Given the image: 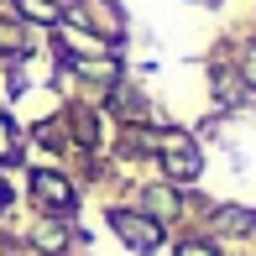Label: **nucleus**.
<instances>
[{"mask_svg":"<svg viewBox=\"0 0 256 256\" xmlns=\"http://www.w3.org/2000/svg\"><path fill=\"white\" fill-rule=\"evenodd\" d=\"M0 48H6V52H21V32L6 26V21H0Z\"/></svg>","mask_w":256,"mask_h":256,"instance_id":"obj_7","label":"nucleus"},{"mask_svg":"<svg viewBox=\"0 0 256 256\" xmlns=\"http://www.w3.org/2000/svg\"><path fill=\"white\" fill-rule=\"evenodd\" d=\"M251 209H220V225H225V230H251Z\"/></svg>","mask_w":256,"mask_h":256,"instance_id":"obj_6","label":"nucleus"},{"mask_svg":"<svg viewBox=\"0 0 256 256\" xmlns=\"http://www.w3.org/2000/svg\"><path fill=\"white\" fill-rule=\"evenodd\" d=\"M6 199H10V188H6V178H0V204H6Z\"/></svg>","mask_w":256,"mask_h":256,"instance_id":"obj_11","label":"nucleus"},{"mask_svg":"<svg viewBox=\"0 0 256 256\" xmlns=\"http://www.w3.org/2000/svg\"><path fill=\"white\" fill-rule=\"evenodd\" d=\"M115 236H120L131 251H142V256H152V251L162 246V225H157V220H146V214H131V209L115 214Z\"/></svg>","mask_w":256,"mask_h":256,"instance_id":"obj_2","label":"nucleus"},{"mask_svg":"<svg viewBox=\"0 0 256 256\" xmlns=\"http://www.w3.org/2000/svg\"><path fill=\"white\" fill-rule=\"evenodd\" d=\"M246 84H251V89H256V48H251V52H246Z\"/></svg>","mask_w":256,"mask_h":256,"instance_id":"obj_10","label":"nucleus"},{"mask_svg":"<svg viewBox=\"0 0 256 256\" xmlns=\"http://www.w3.org/2000/svg\"><path fill=\"white\" fill-rule=\"evenodd\" d=\"M37 240H42V246H63V230H58V225H42Z\"/></svg>","mask_w":256,"mask_h":256,"instance_id":"obj_8","label":"nucleus"},{"mask_svg":"<svg viewBox=\"0 0 256 256\" xmlns=\"http://www.w3.org/2000/svg\"><path fill=\"white\" fill-rule=\"evenodd\" d=\"M16 10H21V16H32V21L58 26V6H52V0H16Z\"/></svg>","mask_w":256,"mask_h":256,"instance_id":"obj_4","label":"nucleus"},{"mask_svg":"<svg viewBox=\"0 0 256 256\" xmlns=\"http://www.w3.org/2000/svg\"><path fill=\"white\" fill-rule=\"evenodd\" d=\"M32 188H37V199L48 204V209H74V188H68L58 172H37V178H32Z\"/></svg>","mask_w":256,"mask_h":256,"instance_id":"obj_3","label":"nucleus"},{"mask_svg":"<svg viewBox=\"0 0 256 256\" xmlns=\"http://www.w3.org/2000/svg\"><path fill=\"white\" fill-rule=\"evenodd\" d=\"M162 168H168V178L194 183V178H199V168H204V157H199V146H194L188 136H178V131H172L168 142H162Z\"/></svg>","mask_w":256,"mask_h":256,"instance_id":"obj_1","label":"nucleus"},{"mask_svg":"<svg viewBox=\"0 0 256 256\" xmlns=\"http://www.w3.org/2000/svg\"><path fill=\"white\" fill-rule=\"evenodd\" d=\"M178 256H214V251H209L204 240H183V246H178Z\"/></svg>","mask_w":256,"mask_h":256,"instance_id":"obj_9","label":"nucleus"},{"mask_svg":"<svg viewBox=\"0 0 256 256\" xmlns=\"http://www.w3.org/2000/svg\"><path fill=\"white\" fill-rule=\"evenodd\" d=\"M21 157V136H16V126L0 115V162H16Z\"/></svg>","mask_w":256,"mask_h":256,"instance_id":"obj_5","label":"nucleus"}]
</instances>
